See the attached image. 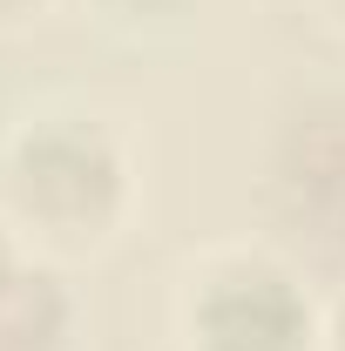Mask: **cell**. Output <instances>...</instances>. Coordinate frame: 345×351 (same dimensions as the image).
<instances>
[{"instance_id":"cell-8","label":"cell","mask_w":345,"mask_h":351,"mask_svg":"<svg viewBox=\"0 0 345 351\" xmlns=\"http://www.w3.org/2000/svg\"><path fill=\"white\" fill-rule=\"evenodd\" d=\"M339 351H345V311H339Z\"/></svg>"},{"instance_id":"cell-7","label":"cell","mask_w":345,"mask_h":351,"mask_svg":"<svg viewBox=\"0 0 345 351\" xmlns=\"http://www.w3.org/2000/svg\"><path fill=\"white\" fill-rule=\"evenodd\" d=\"M21 7H27V0H0V14H21Z\"/></svg>"},{"instance_id":"cell-4","label":"cell","mask_w":345,"mask_h":351,"mask_svg":"<svg viewBox=\"0 0 345 351\" xmlns=\"http://www.w3.org/2000/svg\"><path fill=\"white\" fill-rule=\"evenodd\" d=\"M61 291H54V277H7L0 284V351H47L61 338Z\"/></svg>"},{"instance_id":"cell-1","label":"cell","mask_w":345,"mask_h":351,"mask_svg":"<svg viewBox=\"0 0 345 351\" xmlns=\"http://www.w3.org/2000/svg\"><path fill=\"white\" fill-rule=\"evenodd\" d=\"M14 203L47 230H102L122 203V162L88 122H47L14 142Z\"/></svg>"},{"instance_id":"cell-5","label":"cell","mask_w":345,"mask_h":351,"mask_svg":"<svg viewBox=\"0 0 345 351\" xmlns=\"http://www.w3.org/2000/svg\"><path fill=\"white\" fill-rule=\"evenodd\" d=\"M109 14H129V21H142V14H170L176 0H102Z\"/></svg>"},{"instance_id":"cell-2","label":"cell","mask_w":345,"mask_h":351,"mask_svg":"<svg viewBox=\"0 0 345 351\" xmlns=\"http://www.w3.org/2000/svg\"><path fill=\"white\" fill-rule=\"evenodd\" d=\"M311 311L298 284L271 263H230L197 291V345L203 351H304Z\"/></svg>"},{"instance_id":"cell-6","label":"cell","mask_w":345,"mask_h":351,"mask_svg":"<svg viewBox=\"0 0 345 351\" xmlns=\"http://www.w3.org/2000/svg\"><path fill=\"white\" fill-rule=\"evenodd\" d=\"M7 277H14V257H7V243H0V284H7Z\"/></svg>"},{"instance_id":"cell-3","label":"cell","mask_w":345,"mask_h":351,"mask_svg":"<svg viewBox=\"0 0 345 351\" xmlns=\"http://www.w3.org/2000/svg\"><path fill=\"white\" fill-rule=\"evenodd\" d=\"M285 182H291L298 210H311L332 237H345V129L298 135V156L285 162Z\"/></svg>"}]
</instances>
